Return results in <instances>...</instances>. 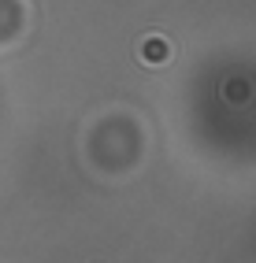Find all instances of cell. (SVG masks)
<instances>
[{
	"instance_id": "1",
	"label": "cell",
	"mask_w": 256,
	"mask_h": 263,
	"mask_svg": "<svg viewBox=\"0 0 256 263\" xmlns=\"http://www.w3.org/2000/svg\"><path fill=\"white\" fill-rule=\"evenodd\" d=\"M163 41H145V60H163Z\"/></svg>"
}]
</instances>
